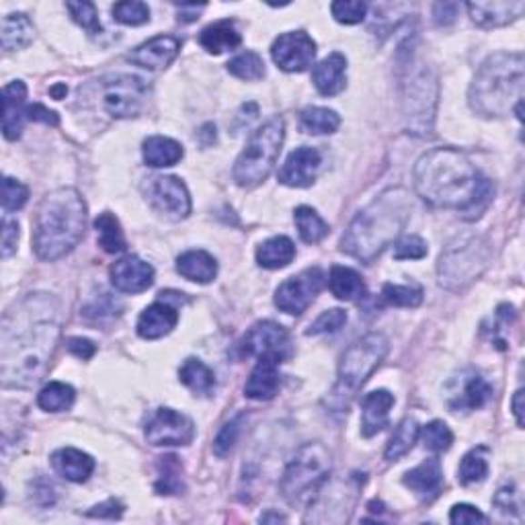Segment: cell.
Segmentation results:
<instances>
[{"mask_svg": "<svg viewBox=\"0 0 525 525\" xmlns=\"http://www.w3.org/2000/svg\"><path fill=\"white\" fill-rule=\"evenodd\" d=\"M62 330V304L52 294H29L5 312L0 378L5 388H31L45 376Z\"/></svg>", "mask_w": 525, "mask_h": 525, "instance_id": "6da1fadb", "label": "cell"}, {"mask_svg": "<svg viewBox=\"0 0 525 525\" xmlns=\"http://www.w3.org/2000/svg\"><path fill=\"white\" fill-rule=\"evenodd\" d=\"M415 191L427 204L443 209L480 216L490 199V183L464 152L456 148H435L417 160Z\"/></svg>", "mask_w": 525, "mask_h": 525, "instance_id": "7a4b0ae2", "label": "cell"}, {"mask_svg": "<svg viewBox=\"0 0 525 525\" xmlns=\"http://www.w3.org/2000/svg\"><path fill=\"white\" fill-rule=\"evenodd\" d=\"M413 212L410 193L402 187L386 189L353 217L343 234L341 250L361 263H371L407 228Z\"/></svg>", "mask_w": 525, "mask_h": 525, "instance_id": "3957f363", "label": "cell"}, {"mask_svg": "<svg viewBox=\"0 0 525 525\" xmlns=\"http://www.w3.org/2000/svg\"><path fill=\"white\" fill-rule=\"evenodd\" d=\"M86 230V204L76 189H56L42 199L34 222V250L44 261H58L75 250Z\"/></svg>", "mask_w": 525, "mask_h": 525, "instance_id": "277c9868", "label": "cell"}, {"mask_svg": "<svg viewBox=\"0 0 525 525\" xmlns=\"http://www.w3.org/2000/svg\"><path fill=\"white\" fill-rule=\"evenodd\" d=\"M525 64L521 54L490 56L476 72L468 93L472 111L482 117H505L523 103Z\"/></svg>", "mask_w": 525, "mask_h": 525, "instance_id": "5b68a950", "label": "cell"}, {"mask_svg": "<svg viewBox=\"0 0 525 525\" xmlns=\"http://www.w3.org/2000/svg\"><path fill=\"white\" fill-rule=\"evenodd\" d=\"M286 138V124L281 117H273L250 136L245 150L234 163L232 175L240 187H257L271 175Z\"/></svg>", "mask_w": 525, "mask_h": 525, "instance_id": "8992f818", "label": "cell"}, {"mask_svg": "<svg viewBox=\"0 0 525 525\" xmlns=\"http://www.w3.org/2000/svg\"><path fill=\"white\" fill-rule=\"evenodd\" d=\"M330 470H333V454L328 448L322 443H306L298 449L281 476V495L292 505L310 500L318 495L322 484L328 482Z\"/></svg>", "mask_w": 525, "mask_h": 525, "instance_id": "52a82bcc", "label": "cell"}, {"mask_svg": "<svg viewBox=\"0 0 525 525\" xmlns=\"http://www.w3.org/2000/svg\"><path fill=\"white\" fill-rule=\"evenodd\" d=\"M490 263V245L482 237H462L449 242L438 263L439 284L449 292H462L479 279Z\"/></svg>", "mask_w": 525, "mask_h": 525, "instance_id": "ba28073f", "label": "cell"}, {"mask_svg": "<svg viewBox=\"0 0 525 525\" xmlns=\"http://www.w3.org/2000/svg\"><path fill=\"white\" fill-rule=\"evenodd\" d=\"M388 338L382 333H369L355 341L345 351L338 363V378L335 386V399L341 405H349V400L358 394L359 388L368 382L371 374L379 368L388 353Z\"/></svg>", "mask_w": 525, "mask_h": 525, "instance_id": "9c48e42d", "label": "cell"}, {"mask_svg": "<svg viewBox=\"0 0 525 525\" xmlns=\"http://www.w3.org/2000/svg\"><path fill=\"white\" fill-rule=\"evenodd\" d=\"M438 99L439 85L433 68L419 66L410 72L402 91V116L409 134L429 136L433 132Z\"/></svg>", "mask_w": 525, "mask_h": 525, "instance_id": "30bf717a", "label": "cell"}, {"mask_svg": "<svg viewBox=\"0 0 525 525\" xmlns=\"http://www.w3.org/2000/svg\"><path fill=\"white\" fill-rule=\"evenodd\" d=\"M242 353L257 359L288 361L294 355L292 338L288 330L273 320H261L248 328L242 338Z\"/></svg>", "mask_w": 525, "mask_h": 525, "instance_id": "8fae6325", "label": "cell"}, {"mask_svg": "<svg viewBox=\"0 0 525 525\" xmlns=\"http://www.w3.org/2000/svg\"><path fill=\"white\" fill-rule=\"evenodd\" d=\"M144 196L158 214L168 220H185L191 212V197L185 183L171 175L150 177L144 183Z\"/></svg>", "mask_w": 525, "mask_h": 525, "instance_id": "7c38bea8", "label": "cell"}, {"mask_svg": "<svg viewBox=\"0 0 525 525\" xmlns=\"http://www.w3.org/2000/svg\"><path fill=\"white\" fill-rule=\"evenodd\" d=\"M148 86L138 76L117 75L103 80V105L111 117H136L142 109Z\"/></svg>", "mask_w": 525, "mask_h": 525, "instance_id": "4fadbf2b", "label": "cell"}, {"mask_svg": "<svg viewBox=\"0 0 525 525\" xmlns=\"http://www.w3.org/2000/svg\"><path fill=\"white\" fill-rule=\"evenodd\" d=\"M196 438V425L187 415L173 409H158L146 425V439L156 448L189 446Z\"/></svg>", "mask_w": 525, "mask_h": 525, "instance_id": "5bb4252c", "label": "cell"}, {"mask_svg": "<svg viewBox=\"0 0 525 525\" xmlns=\"http://www.w3.org/2000/svg\"><path fill=\"white\" fill-rule=\"evenodd\" d=\"M325 284V273L318 268L306 269L300 276H294L286 279L284 284L278 288L276 292V306L286 314L298 317L314 302Z\"/></svg>", "mask_w": 525, "mask_h": 525, "instance_id": "9a60e30c", "label": "cell"}, {"mask_svg": "<svg viewBox=\"0 0 525 525\" xmlns=\"http://www.w3.org/2000/svg\"><path fill=\"white\" fill-rule=\"evenodd\" d=\"M271 58L281 70L304 72L317 58V44L306 31H289L273 42Z\"/></svg>", "mask_w": 525, "mask_h": 525, "instance_id": "2e32d148", "label": "cell"}, {"mask_svg": "<svg viewBox=\"0 0 525 525\" xmlns=\"http://www.w3.org/2000/svg\"><path fill=\"white\" fill-rule=\"evenodd\" d=\"M111 284L116 289L124 294H140L155 284V269L152 265L142 261L140 257L127 255L113 265L111 271Z\"/></svg>", "mask_w": 525, "mask_h": 525, "instance_id": "e0dca14e", "label": "cell"}, {"mask_svg": "<svg viewBox=\"0 0 525 525\" xmlns=\"http://www.w3.org/2000/svg\"><path fill=\"white\" fill-rule=\"evenodd\" d=\"M320 163L322 156L317 148H296L292 155L288 156L284 167H281L279 183L288 185V187H310L314 179H317Z\"/></svg>", "mask_w": 525, "mask_h": 525, "instance_id": "ac0fdd59", "label": "cell"}, {"mask_svg": "<svg viewBox=\"0 0 525 525\" xmlns=\"http://www.w3.org/2000/svg\"><path fill=\"white\" fill-rule=\"evenodd\" d=\"M181 50V39L175 35H158L127 54V60L146 70H163L171 64Z\"/></svg>", "mask_w": 525, "mask_h": 525, "instance_id": "d6986e66", "label": "cell"}, {"mask_svg": "<svg viewBox=\"0 0 525 525\" xmlns=\"http://www.w3.org/2000/svg\"><path fill=\"white\" fill-rule=\"evenodd\" d=\"M468 13L479 27H505L520 19L525 11L523 0H489V3H468Z\"/></svg>", "mask_w": 525, "mask_h": 525, "instance_id": "ffe728a7", "label": "cell"}, {"mask_svg": "<svg viewBox=\"0 0 525 525\" xmlns=\"http://www.w3.org/2000/svg\"><path fill=\"white\" fill-rule=\"evenodd\" d=\"M27 86L21 80L3 88V134L6 140H17L27 119Z\"/></svg>", "mask_w": 525, "mask_h": 525, "instance_id": "44dd1931", "label": "cell"}, {"mask_svg": "<svg viewBox=\"0 0 525 525\" xmlns=\"http://www.w3.org/2000/svg\"><path fill=\"white\" fill-rule=\"evenodd\" d=\"M492 394L490 384L482 376L466 374L459 378V384L456 390H451L448 405L451 410H476L489 402Z\"/></svg>", "mask_w": 525, "mask_h": 525, "instance_id": "7402d4cb", "label": "cell"}, {"mask_svg": "<svg viewBox=\"0 0 525 525\" xmlns=\"http://www.w3.org/2000/svg\"><path fill=\"white\" fill-rule=\"evenodd\" d=\"M394 407V394L388 390H374L361 400V433L363 438H374L388 425V415Z\"/></svg>", "mask_w": 525, "mask_h": 525, "instance_id": "603a6c76", "label": "cell"}, {"mask_svg": "<svg viewBox=\"0 0 525 525\" xmlns=\"http://www.w3.org/2000/svg\"><path fill=\"white\" fill-rule=\"evenodd\" d=\"M312 80L317 91L325 96H335L347 86V60L343 54H330L320 60L312 70Z\"/></svg>", "mask_w": 525, "mask_h": 525, "instance_id": "cb8c5ba5", "label": "cell"}, {"mask_svg": "<svg viewBox=\"0 0 525 525\" xmlns=\"http://www.w3.org/2000/svg\"><path fill=\"white\" fill-rule=\"evenodd\" d=\"M177 322H179V312H177L171 304L155 302L140 314L136 328H138V335L142 338L155 341V338L171 333L177 327Z\"/></svg>", "mask_w": 525, "mask_h": 525, "instance_id": "d4e9b609", "label": "cell"}, {"mask_svg": "<svg viewBox=\"0 0 525 525\" xmlns=\"http://www.w3.org/2000/svg\"><path fill=\"white\" fill-rule=\"evenodd\" d=\"M402 482H405L419 499L423 500L435 499L439 495L443 484V470L439 459L438 458L425 459L423 464H419L413 470H409Z\"/></svg>", "mask_w": 525, "mask_h": 525, "instance_id": "484cf974", "label": "cell"}, {"mask_svg": "<svg viewBox=\"0 0 525 525\" xmlns=\"http://www.w3.org/2000/svg\"><path fill=\"white\" fill-rule=\"evenodd\" d=\"M278 361L258 359L255 369L245 384V397L250 400H271L279 390V371Z\"/></svg>", "mask_w": 525, "mask_h": 525, "instance_id": "4316f807", "label": "cell"}, {"mask_svg": "<svg viewBox=\"0 0 525 525\" xmlns=\"http://www.w3.org/2000/svg\"><path fill=\"white\" fill-rule=\"evenodd\" d=\"M52 466L62 479L70 482H85L95 470V459L75 448H62L52 454Z\"/></svg>", "mask_w": 525, "mask_h": 525, "instance_id": "83f0119b", "label": "cell"}, {"mask_svg": "<svg viewBox=\"0 0 525 525\" xmlns=\"http://www.w3.org/2000/svg\"><path fill=\"white\" fill-rule=\"evenodd\" d=\"M177 271L196 284H209L217 276V263L206 250H187L177 258Z\"/></svg>", "mask_w": 525, "mask_h": 525, "instance_id": "f1b7e54d", "label": "cell"}, {"mask_svg": "<svg viewBox=\"0 0 525 525\" xmlns=\"http://www.w3.org/2000/svg\"><path fill=\"white\" fill-rule=\"evenodd\" d=\"M142 155L146 165L152 168L175 167L183 158V146L167 136H150L142 144Z\"/></svg>", "mask_w": 525, "mask_h": 525, "instance_id": "f546056e", "label": "cell"}, {"mask_svg": "<svg viewBox=\"0 0 525 525\" xmlns=\"http://www.w3.org/2000/svg\"><path fill=\"white\" fill-rule=\"evenodd\" d=\"M296 257L294 242L288 237H273L257 248V263L263 269H284Z\"/></svg>", "mask_w": 525, "mask_h": 525, "instance_id": "4dcf8cb0", "label": "cell"}, {"mask_svg": "<svg viewBox=\"0 0 525 525\" xmlns=\"http://www.w3.org/2000/svg\"><path fill=\"white\" fill-rule=\"evenodd\" d=\"M199 44L207 54H224L240 45V34L230 21H217L206 27L199 35Z\"/></svg>", "mask_w": 525, "mask_h": 525, "instance_id": "1f68e13d", "label": "cell"}, {"mask_svg": "<svg viewBox=\"0 0 525 525\" xmlns=\"http://www.w3.org/2000/svg\"><path fill=\"white\" fill-rule=\"evenodd\" d=\"M328 286L330 292H333V296L338 298V300L353 302L366 296V284H363L359 273L351 268H343V265H335V268L330 269Z\"/></svg>", "mask_w": 525, "mask_h": 525, "instance_id": "d6a6232c", "label": "cell"}, {"mask_svg": "<svg viewBox=\"0 0 525 525\" xmlns=\"http://www.w3.org/2000/svg\"><path fill=\"white\" fill-rule=\"evenodd\" d=\"M35 29L27 15L13 13L3 19V47L6 52H17L34 42Z\"/></svg>", "mask_w": 525, "mask_h": 525, "instance_id": "836d02e7", "label": "cell"}, {"mask_svg": "<svg viewBox=\"0 0 525 525\" xmlns=\"http://www.w3.org/2000/svg\"><path fill=\"white\" fill-rule=\"evenodd\" d=\"M179 379L193 394H199V397H209L216 388L214 371L209 369L204 361H199L196 358L183 361V366L179 369Z\"/></svg>", "mask_w": 525, "mask_h": 525, "instance_id": "e575fe53", "label": "cell"}, {"mask_svg": "<svg viewBox=\"0 0 525 525\" xmlns=\"http://www.w3.org/2000/svg\"><path fill=\"white\" fill-rule=\"evenodd\" d=\"M419 435H421V427H419L415 419H405V421H400L386 448L388 462H399L400 458H405L409 451L415 448Z\"/></svg>", "mask_w": 525, "mask_h": 525, "instance_id": "d590c367", "label": "cell"}, {"mask_svg": "<svg viewBox=\"0 0 525 525\" xmlns=\"http://www.w3.org/2000/svg\"><path fill=\"white\" fill-rule=\"evenodd\" d=\"M95 230H96V238H99V247L105 250V253L116 255V253H121V250H126L124 230H121V224L113 214L103 212L99 217H96Z\"/></svg>", "mask_w": 525, "mask_h": 525, "instance_id": "8d00e7d4", "label": "cell"}, {"mask_svg": "<svg viewBox=\"0 0 525 525\" xmlns=\"http://www.w3.org/2000/svg\"><path fill=\"white\" fill-rule=\"evenodd\" d=\"M294 222L298 226V232H300V238L308 245H317L328 234V224L322 220L317 209H312L308 206H300L294 212Z\"/></svg>", "mask_w": 525, "mask_h": 525, "instance_id": "74e56055", "label": "cell"}, {"mask_svg": "<svg viewBox=\"0 0 525 525\" xmlns=\"http://www.w3.org/2000/svg\"><path fill=\"white\" fill-rule=\"evenodd\" d=\"M341 126L337 111L327 107H308L300 113V127L306 134H333Z\"/></svg>", "mask_w": 525, "mask_h": 525, "instance_id": "f35d334b", "label": "cell"}, {"mask_svg": "<svg viewBox=\"0 0 525 525\" xmlns=\"http://www.w3.org/2000/svg\"><path fill=\"white\" fill-rule=\"evenodd\" d=\"M75 388L64 382H50L44 386V390L37 394L39 409L47 410V413H62L68 410L75 402Z\"/></svg>", "mask_w": 525, "mask_h": 525, "instance_id": "ab89813d", "label": "cell"}, {"mask_svg": "<svg viewBox=\"0 0 525 525\" xmlns=\"http://www.w3.org/2000/svg\"><path fill=\"white\" fill-rule=\"evenodd\" d=\"M489 474V459H487V449L476 448L462 458L458 468V479L462 484H476L482 482Z\"/></svg>", "mask_w": 525, "mask_h": 525, "instance_id": "60d3db41", "label": "cell"}, {"mask_svg": "<svg viewBox=\"0 0 525 525\" xmlns=\"http://www.w3.org/2000/svg\"><path fill=\"white\" fill-rule=\"evenodd\" d=\"M228 72L240 80H261L265 76V62L255 52H242L228 62Z\"/></svg>", "mask_w": 525, "mask_h": 525, "instance_id": "b9f144b4", "label": "cell"}, {"mask_svg": "<svg viewBox=\"0 0 525 525\" xmlns=\"http://www.w3.org/2000/svg\"><path fill=\"white\" fill-rule=\"evenodd\" d=\"M386 304L400 306V308H417L423 302V289L419 286H394L386 284L382 289Z\"/></svg>", "mask_w": 525, "mask_h": 525, "instance_id": "7bdbcfd3", "label": "cell"}, {"mask_svg": "<svg viewBox=\"0 0 525 525\" xmlns=\"http://www.w3.org/2000/svg\"><path fill=\"white\" fill-rule=\"evenodd\" d=\"M111 13H113V19L121 23V25H129V27L144 25V23L150 21L148 5L138 3V0H126V3H117L111 9Z\"/></svg>", "mask_w": 525, "mask_h": 525, "instance_id": "ee69618b", "label": "cell"}, {"mask_svg": "<svg viewBox=\"0 0 525 525\" xmlns=\"http://www.w3.org/2000/svg\"><path fill=\"white\" fill-rule=\"evenodd\" d=\"M423 441L427 449L441 454V451H448L451 448L454 433H451L449 427L443 421H431L429 425L423 427Z\"/></svg>", "mask_w": 525, "mask_h": 525, "instance_id": "f6af8a7d", "label": "cell"}, {"mask_svg": "<svg viewBox=\"0 0 525 525\" xmlns=\"http://www.w3.org/2000/svg\"><path fill=\"white\" fill-rule=\"evenodd\" d=\"M66 9L70 11L72 19H75L80 27H83L88 35H101V21L96 6L93 3H66Z\"/></svg>", "mask_w": 525, "mask_h": 525, "instance_id": "bcb514c9", "label": "cell"}, {"mask_svg": "<svg viewBox=\"0 0 525 525\" xmlns=\"http://www.w3.org/2000/svg\"><path fill=\"white\" fill-rule=\"evenodd\" d=\"M160 466L165 468V472L160 474V479L156 482V490L160 492V495H179L183 489V482H181V468H179V462H177V458L173 456L163 458Z\"/></svg>", "mask_w": 525, "mask_h": 525, "instance_id": "7dc6e473", "label": "cell"}, {"mask_svg": "<svg viewBox=\"0 0 525 525\" xmlns=\"http://www.w3.org/2000/svg\"><path fill=\"white\" fill-rule=\"evenodd\" d=\"M333 17L345 25H358L368 15V5L361 0H338V3L330 5Z\"/></svg>", "mask_w": 525, "mask_h": 525, "instance_id": "c3c4849f", "label": "cell"}, {"mask_svg": "<svg viewBox=\"0 0 525 525\" xmlns=\"http://www.w3.org/2000/svg\"><path fill=\"white\" fill-rule=\"evenodd\" d=\"M242 421H245V415H237V417L230 419V421L222 427L220 433L216 435L214 454H216L217 458H226V456L230 454V449L234 448V443L238 441Z\"/></svg>", "mask_w": 525, "mask_h": 525, "instance_id": "681fc988", "label": "cell"}, {"mask_svg": "<svg viewBox=\"0 0 525 525\" xmlns=\"http://www.w3.org/2000/svg\"><path fill=\"white\" fill-rule=\"evenodd\" d=\"M29 189L21 181L13 179V177H5L3 181V207L6 212H17L27 204Z\"/></svg>", "mask_w": 525, "mask_h": 525, "instance_id": "f907efd6", "label": "cell"}, {"mask_svg": "<svg viewBox=\"0 0 525 525\" xmlns=\"http://www.w3.org/2000/svg\"><path fill=\"white\" fill-rule=\"evenodd\" d=\"M347 322V314L341 308H333L328 312H322L320 317L312 322L308 328V335H330L341 330V327Z\"/></svg>", "mask_w": 525, "mask_h": 525, "instance_id": "816d5d0a", "label": "cell"}, {"mask_svg": "<svg viewBox=\"0 0 525 525\" xmlns=\"http://www.w3.org/2000/svg\"><path fill=\"white\" fill-rule=\"evenodd\" d=\"M427 242L421 237H405L394 245V258L409 261V258H423L427 255Z\"/></svg>", "mask_w": 525, "mask_h": 525, "instance_id": "f5cc1de1", "label": "cell"}, {"mask_svg": "<svg viewBox=\"0 0 525 525\" xmlns=\"http://www.w3.org/2000/svg\"><path fill=\"white\" fill-rule=\"evenodd\" d=\"M449 521L454 525H470V523H484L487 521V517H484L476 507L462 503L451 509Z\"/></svg>", "mask_w": 525, "mask_h": 525, "instance_id": "db71d44e", "label": "cell"}, {"mask_svg": "<svg viewBox=\"0 0 525 525\" xmlns=\"http://www.w3.org/2000/svg\"><path fill=\"white\" fill-rule=\"evenodd\" d=\"M19 242V224L11 220V217H5L3 220V257L9 258L15 250H17Z\"/></svg>", "mask_w": 525, "mask_h": 525, "instance_id": "11a10c76", "label": "cell"}, {"mask_svg": "<svg viewBox=\"0 0 525 525\" xmlns=\"http://www.w3.org/2000/svg\"><path fill=\"white\" fill-rule=\"evenodd\" d=\"M86 515L99 517V520H119V517L124 515V505H121L116 499H109V500H105V503L93 507Z\"/></svg>", "mask_w": 525, "mask_h": 525, "instance_id": "9f6ffc18", "label": "cell"}, {"mask_svg": "<svg viewBox=\"0 0 525 525\" xmlns=\"http://www.w3.org/2000/svg\"><path fill=\"white\" fill-rule=\"evenodd\" d=\"M458 11H459V5L456 3H438L433 6L435 23H438V25H449V23L456 21Z\"/></svg>", "mask_w": 525, "mask_h": 525, "instance_id": "6f0895ef", "label": "cell"}, {"mask_svg": "<svg viewBox=\"0 0 525 525\" xmlns=\"http://www.w3.org/2000/svg\"><path fill=\"white\" fill-rule=\"evenodd\" d=\"M68 351L72 355H76V358H80V359H91L96 351V347L88 341V338L72 337V338H68Z\"/></svg>", "mask_w": 525, "mask_h": 525, "instance_id": "680465c9", "label": "cell"}, {"mask_svg": "<svg viewBox=\"0 0 525 525\" xmlns=\"http://www.w3.org/2000/svg\"><path fill=\"white\" fill-rule=\"evenodd\" d=\"M27 119L31 121H42V124L45 126H58V116H56L54 111H50L47 107H44V105H27Z\"/></svg>", "mask_w": 525, "mask_h": 525, "instance_id": "91938a15", "label": "cell"}, {"mask_svg": "<svg viewBox=\"0 0 525 525\" xmlns=\"http://www.w3.org/2000/svg\"><path fill=\"white\" fill-rule=\"evenodd\" d=\"M495 505L500 509V511H515L517 503H515V490L511 487H503L495 497Z\"/></svg>", "mask_w": 525, "mask_h": 525, "instance_id": "94428289", "label": "cell"}, {"mask_svg": "<svg viewBox=\"0 0 525 525\" xmlns=\"http://www.w3.org/2000/svg\"><path fill=\"white\" fill-rule=\"evenodd\" d=\"M206 5H183L181 9H179V21H185V23H189V21H196L197 19V15L199 11L204 9Z\"/></svg>", "mask_w": 525, "mask_h": 525, "instance_id": "6125c7cd", "label": "cell"}, {"mask_svg": "<svg viewBox=\"0 0 525 525\" xmlns=\"http://www.w3.org/2000/svg\"><path fill=\"white\" fill-rule=\"evenodd\" d=\"M521 400H523V390H517L513 397V415L517 419V425H523V409H521Z\"/></svg>", "mask_w": 525, "mask_h": 525, "instance_id": "be15d7a7", "label": "cell"}, {"mask_svg": "<svg viewBox=\"0 0 525 525\" xmlns=\"http://www.w3.org/2000/svg\"><path fill=\"white\" fill-rule=\"evenodd\" d=\"M52 95H54V99H62V96L66 95V86H64V85L54 86V88H52Z\"/></svg>", "mask_w": 525, "mask_h": 525, "instance_id": "e7e4bbea", "label": "cell"}]
</instances>
